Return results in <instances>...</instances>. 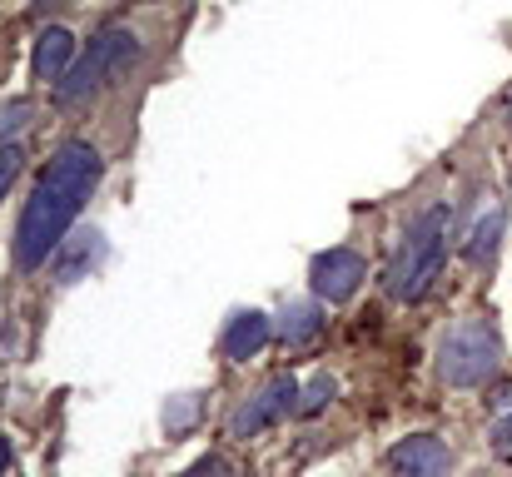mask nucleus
<instances>
[{"label":"nucleus","instance_id":"nucleus-20","mask_svg":"<svg viewBox=\"0 0 512 477\" xmlns=\"http://www.w3.org/2000/svg\"><path fill=\"white\" fill-rule=\"evenodd\" d=\"M508 120H512V105H508Z\"/></svg>","mask_w":512,"mask_h":477},{"label":"nucleus","instance_id":"nucleus-5","mask_svg":"<svg viewBox=\"0 0 512 477\" xmlns=\"http://www.w3.org/2000/svg\"><path fill=\"white\" fill-rule=\"evenodd\" d=\"M299 378L294 373H279V378H269L264 388H254L234 413H229V438H259L264 428H274V423H284L289 413H299Z\"/></svg>","mask_w":512,"mask_h":477},{"label":"nucleus","instance_id":"nucleus-21","mask_svg":"<svg viewBox=\"0 0 512 477\" xmlns=\"http://www.w3.org/2000/svg\"><path fill=\"white\" fill-rule=\"evenodd\" d=\"M145 5H155V0H145Z\"/></svg>","mask_w":512,"mask_h":477},{"label":"nucleus","instance_id":"nucleus-16","mask_svg":"<svg viewBox=\"0 0 512 477\" xmlns=\"http://www.w3.org/2000/svg\"><path fill=\"white\" fill-rule=\"evenodd\" d=\"M179 477H229V463L224 458H199L189 473H179Z\"/></svg>","mask_w":512,"mask_h":477},{"label":"nucleus","instance_id":"nucleus-13","mask_svg":"<svg viewBox=\"0 0 512 477\" xmlns=\"http://www.w3.org/2000/svg\"><path fill=\"white\" fill-rule=\"evenodd\" d=\"M30 120H35V105H30V100H10V105H0V145H15V135H20Z\"/></svg>","mask_w":512,"mask_h":477},{"label":"nucleus","instance_id":"nucleus-12","mask_svg":"<svg viewBox=\"0 0 512 477\" xmlns=\"http://www.w3.org/2000/svg\"><path fill=\"white\" fill-rule=\"evenodd\" d=\"M503 229H508V209H493V214H483V224L473 229V239H468V264H488L493 254H498V239H503Z\"/></svg>","mask_w":512,"mask_h":477},{"label":"nucleus","instance_id":"nucleus-9","mask_svg":"<svg viewBox=\"0 0 512 477\" xmlns=\"http://www.w3.org/2000/svg\"><path fill=\"white\" fill-rule=\"evenodd\" d=\"M100 254H105V234L100 229H80V234H65V244L55 249V279L60 284H75V279H85V269L90 264H100Z\"/></svg>","mask_w":512,"mask_h":477},{"label":"nucleus","instance_id":"nucleus-7","mask_svg":"<svg viewBox=\"0 0 512 477\" xmlns=\"http://www.w3.org/2000/svg\"><path fill=\"white\" fill-rule=\"evenodd\" d=\"M448 473H453V453L433 433H413V438L393 443V453H388V477H448Z\"/></svg>","mask_w":512,"mask_h":477},{"label":"nucleus","instance_id":"nucleus-8","mask_svg":"<svg viewBox=\"0 0 512 477\" xmlns=\"http://www.w3.org/2000/svg\"><path fill=\"white\" fill-rule=\"evenodd\" d=\"M269 338H274V318L259 314V309H239V314L224 323V333H219V353L229 363H249Z\"/></svg>","mask_w":512,"mask_h":477},{"label":"nucleus","instance_id":"nucleus-17","mask_svg":"<svg viewBox=\"0 0 512 477\" xmlns=\"http://www.w3.org/2000/svg\"><path fill=\"white\" fill-rule=\"evenodd\" d=\"M493 443H498V453H512V418L493 428Z\"/></svg>","mask_w":512,"mask_h":477},{"label":"nucleus","instance_id":"nucleus-4","mask_svg":"<svg viewBox=\"0 0 512 477\" xmlns=\"http://www.w3.org/2000/svg\"><path fill=\"white\" fill-rule=\"evenodd\" d=\"M135 60H140V35L125 30V25H105V30L90 40V55H85L80 65H70V75L55 85V100H60V105H80V100H90L95 90H105L110 80H120Z\"/></svg>","mask_w":512,"mask_h":477},{"label":"nucleus","instance_id":"nucleus-3","mask_svg":"<svg viewBox=\"0 0 512 477\" xmlns=\"http://www.w3.org/2000/svg\"><path fill=\"white\" fill-rule=\"evenodd\" d=\"M503 368V338L488 318H463L438 343V378L448 388H483Z\"/></svg>","mask_w":512,"mask_h":477},{"label":"nucleus","instance_id":"nucleus-10","mask_svg":"<svg viewBox=\"0 0 512 477\" xmlns=\"http://www.w3.org/2000/svg\"><path fill=\"white\" fill-rule=\"evenodd\" d=\"M70 60H75V35L70 30H60V25H50V30H40V40H35V55H30V70H35V80H65L70 75Z\"/></svg>","mask_w":512,"mask_h":477},{"label":"nucleus","instance_id":"nucleus-18","mask_svg":"<svg viewBox=\"0 0 512 477\" xmlns=\"http://www.w3.org/2000/svg\"><path fill=\"white\" fill-rule=\"evenodd\" d=\"M5 468H10V443L0 438V477H10V473H5Z\"/></svg>","mask_w":512,"mask_h":477},{"label":"nucleus","instance_id":"nucleus-15","mask_svg":"<svg viewBox=\"0 0 512 477\" xmlns=\"http://www.w3.org/2000/svg\"><path fill=\"white\" fill-rule=\"evenodd\" d=\"M20 169H25V150L20 145H0V199L10 194V184L20 179Z\"/></svg>","mask_w":512,"mask_h":477},{"label":"nucleus","instance_id":"nucleus-2","mask_svg":"<svg viewBox=\"0 0 512 477\" xmlns=\"http://www.w3.org/2000/svg\"><path fill=\"white\" fill-rule=\"evenodd\" d=\"M448 229H453V209L448 204H433V209H423L408 224V234H403V244H398V254H393V264L383 274V284H388V294L398 304H418L433 289V279L443 269V254H448Z\"/></svg>","mask_w":512,"mask_h":477},{"label":"nucleus","instance_id":"nucleus-11","mask_svg":"<svg viewBox=\"0 0 512 477\" xmlns=\"http://www.w3.org/2000/svg\"><path fill=\"white\" fill-rule=\"evenodd\" d=\"M319 328H324V318H319L314 304H289V309L279 314V338H284L289 348L314 343V338H319Z\"/></svg>","mask_w":512,"mask_h":477},{"label":"nucleus","instance_id":"nucleus-6","mask_svg":"<svg viewBox=\"0 0 512 477\" xmlns=\"http://www.w3.org/2000/svg\"><path fill=\"white\" fill-rule=\"evenodd\" d=\"M309 279H314V294H319V299H329V304H348V299L363 289L368 264H363L353 249H329V254H319V259H314Z\"/></svg>","mask_w":512,"mask_h":477},{"label":"nucleus","instance_id":"nucleus-14","mask_svg":"<svg viewBox=\"0 0 512 477\" xmlns=\"http://www.w3.org/2000/svg\"><path fill=\"white\" fill-rule=\"evenodd\" d=\"M334 393H339V388H334V378H329V373H319V378H314V383L299 393V398H304V403H299V413H304V418L324 413V408L334 403Z\"/></svg>","mask_w":512,"mask_h":477},{"label":"nucleus","instance_id":"nucleus-1","mask_svg":"<svg viewBox=\"0 0 512 477\" xmlns=\"http://www.w3.org/2000/svg\"><path fill=\"white\" fill-rule=\"evenodd\" d=\"M100 174H105V159H100L95 145H85V140L60 145V155L50 159V169L40 174V184L30 189V199L20 209V224H15V269L30 274L45 259H55V249L65 244L75 214L95 194Z\"/></svg>","mask_w":512,"mask_h":477},{"label":"nucleus","instance_id":"nucleus-19","mask_svg":"<svg viewBox=\"0 0 512 477\" xmlns=\"http://www.w3.org/2000/svg\"><path fill=\"white\" fill-rule=\"evenodd\" d=\"M55 5H65V0H35V15H50Z\"/></svg>","mask_w":512,"mask_h":477}]
</instances>
